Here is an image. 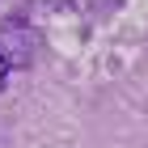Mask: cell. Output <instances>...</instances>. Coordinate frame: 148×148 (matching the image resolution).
<instances>
[{
	"label": "cell",
	"mask_w": 148,
	"mask_h": 148,
	"mask_svg": "<svg viewBox=\"0 0 148 148\" xmlns=\"http://www.w3.org/2000/svg\"><path fill=\"white\" fill-rule=\"evenodd\" d=\"M4 80H9V59L0 55V89H4Z\"/></svg>",
	"instance_id": "obj_1"
}]
</instances>
